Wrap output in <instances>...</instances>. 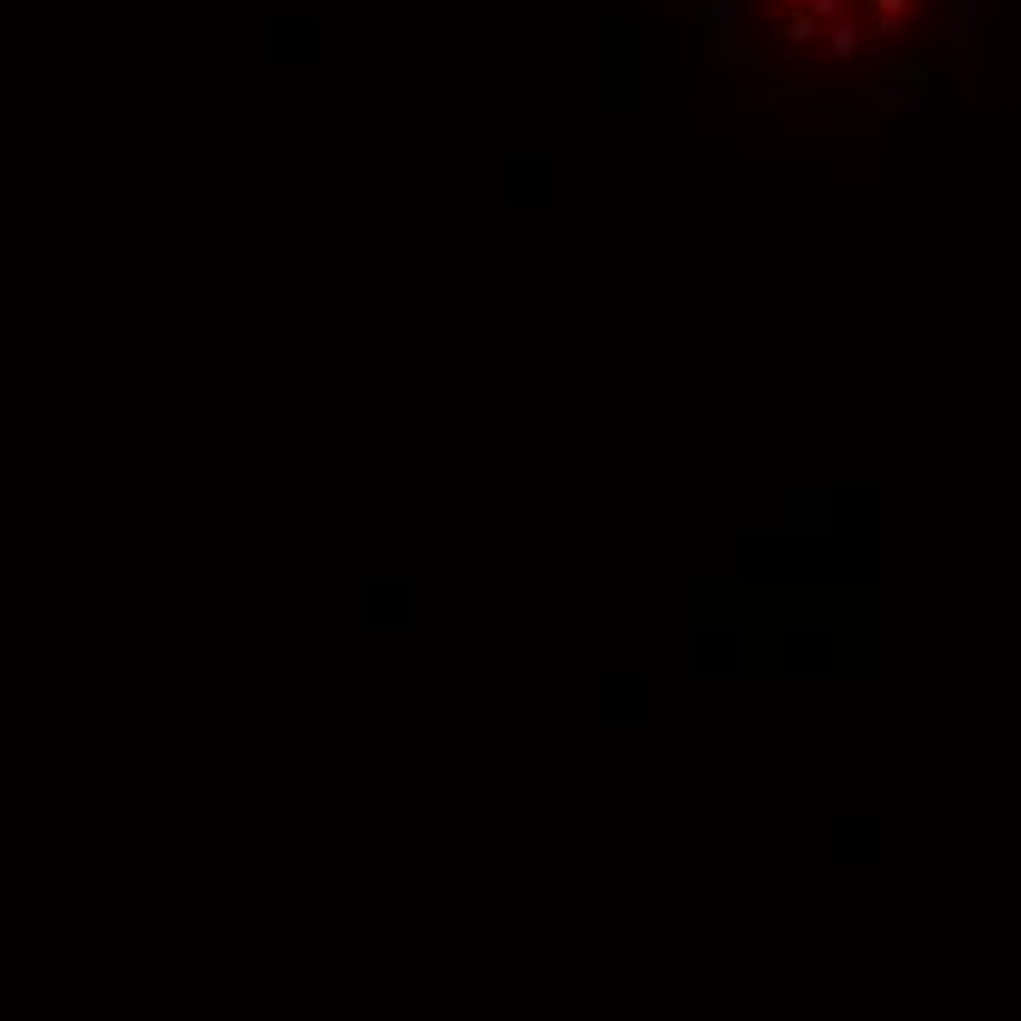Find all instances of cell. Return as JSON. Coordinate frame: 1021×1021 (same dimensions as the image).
Instances as JSON below:
<instances>
[{"mask_svg": "<svg viewBox=\"0 0 1021 1021\" xmlns=\"http://www.w3.org/2000/svg\"><path fill=\"white\" fill-rule=\"evenodd\" d=\"M828 47H834V59H857V24H851V18H834V24H828Z\"/></svg>", "mask_w": 1021, "mask_h": 1021, "instance_id": "1", "label": "cell"}, {"mask_svg": "<svg viewBox=\"0 0 1021 1021\" xmlns=\"http://www.w3.org/2000/svg\"><path fill=\"white\" fill-rule=\"evenodd\" d=\"M869 6H875V30H881V36H892V30H898V18H904V6H910V0H869Z\"/></svg>", "mask_w": 1021, "mask_h": 1021, "instance_id": "2", "label": "cell"}, {"mask_svg": "<svg viewBox=\"0 0 1021 1021\" xmlns=\"http://www.w3.org/2000/svg\"><path fill=\"white\" fill-rule=\"evenodd\" d=\"M810 18L834 24V18H851V0H810Z\"/></svg>", "mask_w": 1021, "mask_h": 1021, "instance_id": "3", "label": "cell"}, {"mask_svg": "<svg viewBox=\"0 0 1021 1021\" xmlns=\"http://www.w3.org/2000/svg\"><path fill=\"white\" fill-rule=\"evenodd\" d=\"M969 36H975V24H969V18H957V24L945 18V30H939V42H945V47H969Z\"/></svg>", "mask_w": 1021, "mask_h": 1021, "instance_id": "4", "label": "cell"}, {"mask_svg": "<svg viewBox=\"0 0 1021 1021\" xmlns=\"http://www.w3.org/2000/svg\"><path fill=\"white\" fill-rule=\"evenodd\" d=\"M734 12H740V0H711V18H716V24H728Z\"/></svg>", "mask_w": 1021, "mask_h": 1021, "instance_id": "5", "label": "cell"}]
</instances>
